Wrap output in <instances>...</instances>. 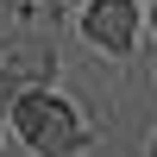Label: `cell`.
I'll return each instance as SVG.
<instances>
[{
  "mask_svg": "<svg viewBox=\"0 0 157 157\" xmlns=\"http://www.w3.org/2000/svg\"><path fill=\"white\" fill-rule=\"evenodd\" d=\"M50 63L44 57H0V88H25V82H38Z\"/></svg>",
  "mask_w": 157,
  "mask_h": 157,
  "instance_id": "3",
  "label": "cell"
},
{
  "mask_svg": "<svg viewBox=\"0 0 157 157\" xmlns=\"http://www.w3.org/2000/svg\"><path fill=\"white\" fill-rule=\"evenodd\" d=\"M19 6H57V0H19Z\"/></svg>",
  "mask_w": 157,
  "mask_h": 157,
  "instance_id": "4",
  "label": "cell"
},
{
  "mask_svg": "<svg viewBox=\"0 0 157 157\" xmlns=\"http://www.w3.org/2000/svg\"><path fill=\"white\" fill-rule=\"evenodd\" d=\"M151 25H157V6H151Z\"/></svg>",
  "mask_w": 157,
  "mask_h": 157,
  "instance_id": "5",
  "label": "cell"
},
{
  "mask_svg": "<svg viewBox=\"0 0 157 157\" xmlns=\"http://www.w3.org/2000/svg\"><path fill=\"white\" fill-rule=\"evenodd\" d=\"M82 25H88V38H94V44L126 50V44H132V0H94Z\"/></svg>",
  "mask_w": 157,
  "mask_h": 157,
  "instance_id": "2",
  "label": "cell"
},
{
  "mask_svg": "<svg viewBox=\"0 0 157 157\" xmlns=\"http://www.w3.org/2000/svg\"><path fill=\"white\" fill-rule=\"evenodd\" d=\"M19 132L32 138L38 157H69L75 145H82V126H75V107L57 94H19Z\"/></svg>",
  "mask_w": 157,
  "mask_h": 157,
  "instance_id": "1",
  "label": "cell"
}]
</instances>
